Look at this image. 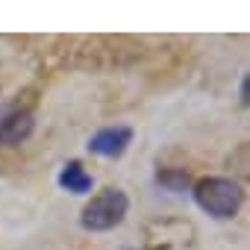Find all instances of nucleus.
<instances>
[{
	"instance_id": "7ed1b4c3",
	"label": "nucleus",
	"mask_w": 250,
	"mask_h": 250,
	"mask_svg": "<svg viewBox=\"0 0 250 250\" xmlns=\"http://www.w3.org/2000/svg\"><path fill=\"white\" fill-rule=\"evenodd\" d=\"M36 127V121H33V112L27 109H18V106H6V109H0V145H6V147H15L21 142L30 139Z\"/></svg>"
},
{
	"instance_id": "20e7f679",
	"label": "nucleus",
	"mask_w": 250,
	"mask_h": 250,
	"mask_svg": "<svg viewBox=\"0 0 250 250\" xmlns=\"http://www.w3.org/2000/svg\"><path fill=\"white\" fill-rule=\"evenodd\" d=\"M133 142V130L130 127H103L88 139V153L103 156V159H118L127 153Z\"/></svg>"
},
{
	"instance_id": "f257e3e1",
	"label": "nucleus",
	"mask_w": 250,
	"mask_h": 250,
	"mask_svg": "<svg viewBox=\"0 0 250 250\" xmlns=\"http://www.w3.org/2000/svg\"><path fill=\"white\" fill-rule=\"evenodd\" d=\"M191 197L206 215H212L218 221H227L241 206V186L235 180H227V177H203V180L194 183Z\"/></svg>"
},
{
	"instance_id": "423d86ee",
	"label": "nucleus",
	"mask_w": 250,
	"mask_h": 250,
	"mask_svg": "<svg viewBox=\"0 0 250 250\" xmlns=\"http://www.w3.org/2000/svg\"><path fill=\"white\" fill-rule=\"evenodd\" d=\"M156 183H159L165 191H177V194L191 186V180H188V174H186L183 168H162V171L156 174Z\"/></svg>"
},
{
	"instance_id": "f03ea898",
	"label": "nucleus",
	"mask_w": 250,
	"mask_h": 250,
	"mask_svg": "<svg viewBox=\"0 0 250 250\" xmlns=\"http://www.w3.org/2000/svg\"><path fill=\"white\" fill-rule=\"evenodd\" d=\"M130 212V197L124 194L121 188H103L100 194H94L83 215H80V224L83 229L88 232H106V229H115Z\"/></svg>"
},
{
	"instance_id": "6e6552de",
	"label": "nucleus",
	"mask_w": 250,
	"mask_h": 250,
	"mask_svg": "<svg viewBox=\"0 0 250 250\" xmlns=\"http://www.w3.org/2000/svg\"><path fill=\"white\" fill-rule=\"evenodd\" d=\"M124 250H133V247H124Z\"/></svg>"
},
{
	"instance_id": "39448f33",
	"label": "nucleus",
	"mask_w": 250,
	"mask_h": 250,
	"mask_svg": "<svg viewBox=\"0 0 250 250\" xmlns=\"http://www.w3.org/2000/svg\"><path fill=\"white\" fill-rule=\"evenodd\" d=\"M59 186H62L65 191H71V194H88L91 186H94V177L74 159V162H68V165L59 171Z\"/></svg>"
},
{
	"instance_id": "0eeeda50",
	"label": "nucleus",
	"mask_w": 250,
	"mask_h": 250,
	"mask_svg": "<svg viewBox=\"0 0 250 250\" xmlns=\"http://www.w3.org/2000/svg\"><path fill=\"white\" fill-rule=\"evenodd\" d=\"M241 100H244V103H247V77H244V80H241Z\"/></svg>"
}]
</instances>
